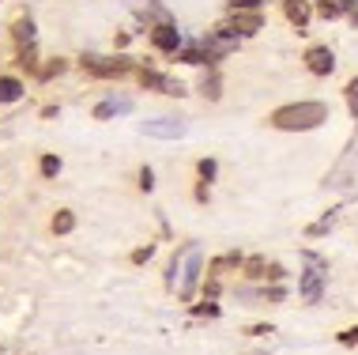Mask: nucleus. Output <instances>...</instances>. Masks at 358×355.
I'll list each match as a JSON object with an SVG mask.
<instances>
[{
  "label": "nucleus",
  "instance_id": "23",
  "mask_svg": "<svg viewBox=\"0 0 358 355\" xmlns=\"http://www.w3.org/2000/svg\"><path fill=\"white\" fill-rule=\"evenodd\" d=\"M340 344H358V325H355V329H343V333H340Z\"/></svg>",
  "mask_w": 358,
  "mask_h": 355
},
{
  "label": "nucleus",
  "instance_id": "24",
  "mask_svg": "<svg viewBox=\"0 0 358 355\" xmlns=\"http://www.w3.org/2000/svg\"><path fill=\"white\" fill-rule=\"evenodd\" d=\"M151 253H155V249H151V246H143V249H136V253H132V261H136V265H143Z\"/></svg>",
  "mask_w": 358,
  "mask_h": 355
},
{
  "label": "nucleus",
  "instance_id": "6",
  "mask_svg": "<svg viewBox=\"0 0 358 355\" xmlns=\"http://www.w3.org/2000/svg\"><path fill=\"white\" fill-rule=\"evenodd\" d=\"M151 46H155V50H162V53H178L181 50V31L173 23H159L151 31Z\"/></svg>",
  "mask_w": 358,
  "mask_h": 355
},
{
  "label": "nucleus",
  "instance_id": "20",
  "mask_svg": "<svg viewBox=\"0 0 358 355\" xmlns=\"http://www.w3.org/2000/svg\"><path fill=\"white\" fill-rule=\"evenodd\" d=\"M200 178H204V181H211V178H215V170H219V162L215 159H200Z\"/></svg>",
  "mask_w": 358,
  "mask_h": 355
},
{
  "label": "nucleus",
  "instance_id": "3",
  "mask_svg": "<svg viewBox=\"0 0 358 355\" xmlns=\"http://www.w3.org/2000/svg\"><path fill=\"white\" fill-rule=\"evenodd\" d=\"M200 272H204L200 249L189 246L185 249V268H181V299H192V291H196V284H200Z\"/></svg>",
  "mask_w": 358,
  "mask_h": 355
},
{
  "label": "nucleus",
  "instance_id": "4",
  "mask_svg": "<svg viewBox=\"0 0 358 355\" xmlns=\"http://www.w3.org/2000/svg\"><path fill=\"white\" fill-rule=\"evenodd\" d=\"M324 280H328V272H324L321 265H317V268H306V272H302V284H298L302 299H306V302H321V295H324Z\"/></svg>",
  "mask_w": 358,
  "mask_h": 355
},
{
  "label": "nucleus",
  "instance_id": "7",
  "mask_svg": "<svg viewBox=\"0 0 358 355\" xmlns=\"http://www.w3.org/2000/svg\"><path fill=\"white\" fill-rule=\"evenodd\" d=\"M143 132L148 137H159V140H178L185 132V125L178 118H155V121H143Z\"/></svg>",
  "mask_w": 358,
  "mask_h": 355
},
{
  "label": "nucleus",
  "instance_id": "9",
  "mask_svg": "<svg viewBox=\"0 0 358 355\" xmlns=\"http://www.w3.org/2000/svg\"><path fill=\"white\" fill-rule=\"evenodd\" d=\"M283 12H287V19L298 27V31H306V23H309V0H283Z\"/></svg>",
  "mask_w": 358,
  "mask_h": 355
},
{
  "label": "nucleus",
  "instance_id": "11",
  "mask_svg": "<svg viewBox=\"0 0 358 355\" xmlns=\"http://www.w3.org/2000/svg\"><path fill=\"white\" fill-rule=\"evenodd\" d=\"M19 95H23V83H19L15 76H4V80H0V102H15Z\"/></svg>",
  "mask_w": 358,
  "mask_h": 355
},
{
  "label": "nucleus",
  "instance_id": "5",
  "mask_svg": "<svg viewBox=\"0 0 358 355\" xmlns=\"http://www.w3.org/2000/svg\"><path fill=\"white\" fill-rule=\"evenodd\" d=\"M306 69L313 72V76H332L336 53L328 50V46H313V50H306Z\"/></svg>",
  "mask_w": 358,
  "mask_h": 355
},
{
  "label": "nucleus",
  "instance_id": "10",
  "mask_svg": "<svg viewBox=\"0 0 358 355\" xmlns=\"http://www.w3.org/2000/svg\"><path fill=\"white\" fill-rule=\"evenodd\" d=\"M241 265H245V261H241V253H222V257H215V261L208 265V276H215V280H219L227 268H241Z\"/></svg>",
  "mask_w": 358,
  "mask_h": 355
},
{
  "label": "nucleus",
  "instance_id": "22",
  "mask_svg": "<svg viewBox=\"0 0 358 355\" xmlns=\"http://www.w3.org/2000/svg\"><path fill=\"white\" fill-rule=\"evenodd\" d=\"M151 186H155V170L143 167V170H140V189H151Z\"/></svg>",
  "mask_w": 358,
  "mask_h": 355
},
{
  "label": "nucleus",
  "instance_id": "25",
  "mask_svg": "<svg viewBox=\"0 0 358 355\" xmlns=\"http://www.w3.org/2000/svg\"><path fill=\"white\" fill-rule=\"evenodd\" d=\"M264 333H275L272 325H253V329H249V337H264Z\"/></svg>",
  "mask_w": 358,
  "mask_h": 355
},
{
  "label": "nucleus",
  "instance_id": "1",
  "mask_svg": "<svg viewBox=\"0 0 358 355\" xmlns=\"http://www.w3.org/2000/svg\"><path fill=\"white\" fill-rule=\"evenodd\" d=\"M324 121H328V102H317V99L279 106L272 118H268V125L279 129V132H309V129H317V125H324Z\"/></svg>",
  "mask_w": 358,
  "mask_h": 355
},
{
  "label": "nucleus",
  "instance_id": "15",
  "mask_svg": "<svg viewBox=\"0 0 358 355\" xmlns=\"http://www.w3.org/2000/svg\"><path fill=\"white\" fill-rule=\"evenodd\" d=\"M347 110H351V118H358V76L347 83Z\"/></svg>",
  "mask_w": 358,
  "mask_h": 355
},
{
  "label": "nucleus",
  "instance_id": "13",
  "mask_svg": "<svg viewBox=\"0 0 358 355\" xmlns=\"http://www.w3.org/2000/svg\"><path fill=\"white\" fill-rule=\"evenodd\" d=\"M129 106H132L129 99H121V102H102V106L94 110V118H113V113H124Z\"/></svg>",
  "mask_w": 358,
  "mask_h": 355
},
{
  "label": "nucleus",
  "instance_id": "14",
  "mask_svg": "<svg viewBox=\"0 0 358 355\" xmlns=\"http://www.w3.org/2000/svg\"><path fill=\"white\" fill-rule=\"evenodd\" d=\"M69 231H76V216H72V212H57L53 235H69Z\"/></svg>",
  "mask_w": 358,
  "mask_h": 355
},
{
  "label": "nucleus",
  "instance_id": "2",
  "mask_svg": "<svg viewBox=\"0 0 358 355\" xmlns=\"http://www.w3.org/2000/svg\"><path fill=\"white\" fill-rule=\"evenodd\" d=\"M83 69L91 72V76H102V80H113V76L132 72V61H129V57H99V53H87V57H83Z\"/></svg>",
  "mask_w": 358,
  "mask_h": 355
},
{
  "label": "nucleus",
  "instance_id": "21",
  "mask_svg": "<svg viewBox=\"0 0 358 355\" xmlns=\"http://www.w3.org/2000/svg\"><path fill=\"white\" fill-rule=\"evenodd\" d=\"M204 95L208 99H219V76H208L204 80Z\"/></svg>",
  "mask_w": 358,
  "mask_h": 355
},
{
  "label": "nucleus",
  "instance_id": "12",
  "mask_svg": "<svg viewBox=\"0 0 358 355\" xmlns=\"http://www.w3.org/2000/svg\"><path fill=\"white\" fill-rule=\"evenodd\" d=\"M241 268H245L249 280H268V268H272V265H268L264 257H249V261L241 265Z\"/></svg>",
  "mask_w": 358,
  "mask_h": 355
},
{
  "label": "nucleus",
  "instance_id": "17",
  "mask_svg": "<svg viewBox=\"0 0 358 355\" xmlns=\"http://www.w3.org/2000/svg\"><path fill=\"white\" fill-rule=\"evenodd\" d=\"M321 15H324V19L343 15V4H340V0H321Z\"/></svg>",
  "mask_w": 358,
  "mask_h": 355
},
{
  "label": "nucleus",
  "instance_id": "16",
  "mask_svg": "<svg viewBox=\"0 0 358 355\" xmlns=\"http://www.w3.org/2000/svg\"><path fill=\"white\" fill-rule=\"evenodd\" d=\"M15 38H19V42H31V38H34V23H31V19H19V23H15Z\"/></svg>",
  "mask_w": 358,
  "mask_h": 355
},
{
  "label": "nucleus",
  "instance_id": "19",
  "mask_svg": "<svg viewBox=\"0 0 358 355\" xmlns=\"http://www.w3.org/2000/svg\"><path fill=\"white\" fill-rule=\"evenodd\" d=\"M42 174H45V178L61 174V159H57V155H45V159H42Z\"/></svg>",
  "mask_w": 358,
  "mask_h": 355
},
{
  "label": "nucleus",
  "instance_id": "8",
  "mask_svg": "<svg viewBox=\"0 0 358 355\" xmlns=\"http://www.w3.org/2000/svg\"><path fill=\"white\" fill-rule=\"evenodd\" d=\"M222 31H230V34H257L260 31V12H234L222 23Z\"/></svg>",
  "mask_w": 358,
  "mask_h": 355
},
{
  "label": "nucleus",
  "instance_id": "18",
  "mask_svg": "<svg viewBox=\"0 0 358 355\" xmlns=\"http://www.w3.org/2000/svg\"><path fill=\"white\" fill-rule=\"evenodd\" d=\"M260 4H264V0H230L234 12H260Z\"/></svg>",
  "mask_w": 358,
  "mask_h": 355
}]
</instances>
